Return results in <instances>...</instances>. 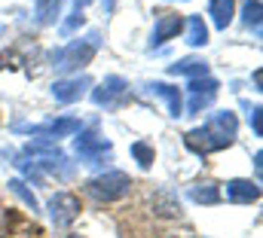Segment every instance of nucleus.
<instances>
[{
  "mask_svg": "<svg viewBox=\"0 0 263 238\" xmlns=\"http://www.w3.org/2000/svg\"><path fill=\"white\" fill-rule=\"evenodd\" d=\"M236 134H239L236 113L233 110H217V113H211V116L205 119V125L190 128L184 134V144H187V150L205 156V153H217V150L230 147L236 141Z\"/></svg>",
  "mask_w": 263,
  "mask_h": 238,
  "instance_id": "nucleus-1",
  "label": "nucleus"
},
{
  "mask_svg": "<svg viewBox=\"0 0 263 238\" xmlns=\"http://www.w3.org/2000/svg\"><path fill=\"white\" fill-rule=\"evenodd\" d=\"M98 49H101V34H98V31H89L86 37L70 40L67 46L55 49V52L49 55V61H52V67H55L59 73H73V70L86 67L89 61L95 58Z\"/></svg>",
  "mask_w": 263,
  "mask_h": 238,
  "instance_id": "nucleus-2",
  "label": "nucleus"
},
{
  "mask_svg": "<svg viewBox=\"0 0 263 238\" xmlns=\"http://www.w3.org/2000/svg\"><path fill=\"white\" fill-rule=\"evenodd\" d=\"M132 177L126 171H104L98 177L86 180V195H92L95 202H117L123 195H129Z\"/></svg>",
  "mask_w": 263,
  "mask_h": 238,
  "instance_id": "nucleus-3",
  "label": "nucleus"
},
{
  "mask_svg": "<svg viewBox=\"0 0 263 238\" xmlns=\"http://www.w3.org/2000/svg\"><path fill=\"white\" fill-rule=\"evenodd\" d=\"M73 150H77L83 165H104V162H110V141L101 131H95V128L77 131Z\"/></svg>",
  "mask_w": 263,
  "mask_h": 238,
  "instance_id": "nucleus-4",
  "label": "nucleus"
},
{
  "mask_svg": "<svg viewBox=\"0 0 263 238\" xmlns=\"http://www.w3.org/2000/svg\"><path fill=\"white\" fill-rule=\"evenodd\" d=\"M15 131H25L31 137H40V141H59V137H70L77 131H83V122L73 116H62V119H46L40 125H15Z\"/></svg>",
  "mask_w": 263,
  "mask_h": 238,
  "instance_id": "nucleus-5",
  "label": "nucleus"
},
{
  "mask_svg": "<svg viewBox=\"0 0 263 238\" xmlns=\"http://www.w3.org/2000/svg\"><path fill=\"white\" fill-rule=\"evenodd\" d=\"M129 95V83L123 76H104L95 89H92V101L95 107H104V110H117Z\"/></svg>",
  "mask_w": 263,
  "mask_h": 238,
  "instance_id": "nucleus-6",
  "label": "nucleus"
},
{
  "mask_svg": "<svg viewBox=\"0 0 263 238\" xmlns=\"http://www.w3.org/2000/svg\"><path fill=\"white\" fill-rule=\"evenodd\" d=\"M217 89H220V83H217L214 76H199V80H190V83H187V95H190L187 113H190V116L202 113V110H205V107L214 101Z\"/></svg>",
  "mask_w": 263,
  "mask_h": 238,
  "instance_id": "nucleus-7",
  "label": "nucleus"
},
{
  "mask_svg": "<svg viewBox=\"0 0 263 238\" xmlns=\"http://www.w3.org/2000/svg\"><path fill=\"white\" fill-rule=\"evenodd\" d=\"M49 217H52V226H59V229L70 226L80 217V199L70 192H55L49 199Z\"/></svg>",
  "mask_w": 263,
  "mask_h": 238,
  "instance_id": "nucleus-8",
  "label": "nucleus"
},
{
  "mask_svg": "<svg viewBox=\"0 0 263 238\" xmlns=\"http://www.w3.org/2000/svg\"><path fill=\"white\" fill-rule=\"evenodd\" d=\"M92 86V76L86 73H77V76H65V80H55L52 83V98L59 104H73L83 98V92Z\"/></svg>",
  "mask_w": 263,
  "mask_h": 238,
  "instance_id": "nucleus-9",
  "label": "nucleus"
},
{
  "mask_svg": "<svg viewBox=\"0 0 263 238\" xmlns=\"http://www.w3.org/2000/svg\"><path fill=\"white\" fill-rule=\"evenodd\" d=\"M181 31H184V18H181L178 12H162V15L156 18V25H153V34H150V49H159L165 40L178 37Z\"/></svg>",
  "mask_w": 263,
  "mask_h": 238,
  "instance_id": "nucleus-10",
  "label": "nucleus"
},
{
  "mask_svg": "<svg viewBox=\"0 0 263 238\" xmlns=\"http://www.w3.org/2000/svg\"><path fill=\"white\" fill-rule=\"evenodd\" d=\"M147 92L165 101V107H168V116H172V119L184 116V98H181V89H178V86H168V83H159V80H153V83H147Z\"/></svg>",
  "mask_w": 263,
  "mask_h": 238,
  "instance_id": "nucleus-11",
  "label": "nucleus"
},
{
  "mask_svg": "<svg viewBox=\"0 0 263 238\" xmlns=\"http://www.w3.org/2000/svg\"><path fill=\"white\" fill-rule=\"evenodd\" d=\"M223 192H227V199L230 202H236V205H251V202H257L260 199V183L257 180H227L223 183Z\"/></svg>",
  "mask_w": 263,
  "mask_h": 238,
  "instance_id": "nucleus-12",
  "label": "nucleus"
},
{
  "mask_svg": "<svg viewBox=\"0 0 263 238\" xmlns=\"http://www.w3.org/2000/svg\"><path fill=\"white\" fill-rule=\"evenodd\" d=\"M208 15H211L217 31H227L233 15H236V0H211L208 3Z\"/></svg>",
  "mask_w": 263,
  "mask_h": 238,
  "instance_id": "nucleus-13",
  "label": "nucleus"
},
{
  "mask_svg": "<svg viewBox=\"0 0 263 238\" xmlns=\"http://www.w3.org/2000/svg\"><path fill=\"white\" fill-rule=\"evenodd\" d=\"M172 76H190V80H199V76H208V61L205 58H181L178 64L168 67Z\"/></svg>",
  "mask_w": 263,
  "mask_h": 238,
  "instance_id": "nucleus-14",
  "label": "nucleus"
},
{
  "mask_svg": "<svg viewBox=\"0 0 263 238\" xmlns=\"http://www.w3.org/2000/svg\"><path fill=\"white\" fill-rule=\"evenodd\" d=\"M187 195L199 202V205H217L220 202V186L217 183H211V180H202V183H193L190 189H187Z\"/></svg>",
  "mask_w": 263,
  "mask_h": 238,
  "instance_id": "nucleus-15",
  "label": "nucleus"
},
{
  "mask_svg": "<svg viewBox=\"0 0 263 238\" xmlns=\"http://www.w3.org/2000/svg\"><path fill=\"white\" fill-rule=\"evenodd\" d=\"M187 46H205L208 43V28H205V22H202V15H190L187 22Z\"/></svg>",
  "mask_w": 263,
  "mask_h": 238,
  "instance_id": "nucleus-16",
  "label": "nucleus"
},
{
  "mask_svg": "<svg viewBox=\"0 0 263 238\" xmlns=\"http://www.w3.org/2000/svg\"><path fill=\"white\" fill-rule=\"evenodd\" d=\"M62 3H65V0H34V6H37V22H40V25H52V22L59 18V12H62Z\"/></svg>",
  "mask_w": 263,
  "mask_h": 238,
  "instance_id": "nucleus-17",
  "label": "nucleus"
},
{
  "mask_svg": "<svg viewBox=\"0 0 263 238\" xmlns=\"http://www.w3.org/2000/svg\"><path fill=\"white\" fill-rule=\"evenodd\" d=\"M260 12H263L260 0H245V3H242V18H245V25H248L254 34H260Z\"/></svg>",
  "mask_w": 263,
  "mask_h": 238,
  "instance_id": "nucleus-18",
  "label": "nucleus"
},
{
  "mask_svg": "<svg viewBox=\"0 0 263 238\" xmlns=\"http://www.w3.org/2000/svg\"><path fill=\"white\" fill-rule=\"evenodd\" d=\"M132 156H135V162H138L141 168H150V165L156 162V153H153V147H150L147 141H135V144H132Z\"/></svg>",
  "mask_w": 263,
  "mask_h": 238,
  "instance_id": "nucleus-19",
  "label": "nucleus"
},
{
  "mask_svg": "<svg viewBox=\"0 0 263 238\" xmlns=\"http://www.w3.org/2000/svg\"><path fill=\"white\" fill-rule=\"evenodd\" d=\"M6 186H9V189H12V192H15V195H18V199H22V202L31 208V211H40V202H37V195H34V192L25 186V180H9Z\"/></svg>",
  "mask_w": 263,
  "mask_h": 238,
  "instance_id": "nucleus-20",
  "label": "nucleus"
},
{
  "mask_svg": "<svg viewBox=\"0 0 263 238\" xmlns=\"http://www.w3.org/2000/svg\"><path fill=\"white\" fill-rule=\"evenodd\" d=\"M245 110H248V122H251L254 134L260 137V134H263V125H260V107H257V104H254V107H251V104H245Z\"/></svg>",
  "mask_w": 263,
  "mask_h": 238,
  "instance_id": "nucleus-21",
  "label": "nucleus"
},
{
  "mask_svg": "<svg viewBox=\"0 0 263 238\" xmlns=\"http://www.w3.org/2000/svg\"><path fill=\"white\" fill-rule=\"evenodd\" d=\"M83 22H86V15H83V12H70V18H65V25H62V34H70V31H77Z\"/></svg>",
  "mask_w": 263,
  "mask_h": 238,
  "instance_id": "nucleus-22",
  "label": "nucleus"
},
{
  "mask_svg": "<svg viewBox=\"0 0 263 238\" xmlns=\"http://www.w3.org/2000/svg\"><path fill=\"white\" fill-rule=\"evenodd\" d=\"M89 6V0H73V12H83Z\"/></svg>",
  "mask_w": 263,
  "mask_h": 238,
  "instance_id": "nucleus-23",
  "label": "nucleus"
},
{
  "mask_svg": "<svg viewBox=\"0 0 263 238\" xmlns=\"http://www.w3.org/2000/svg\"><path fill=\"white\" fill-rule=\"evenodd\" d=\"M114 3H117V0H104V9H107V12H114Z\"/></svg>",
  "mask_w": 263,
  "mask_h": 238,
  "instance_id": "nucleus-24",
  "label": "nucleus"
},
{
  "mask_svg": "<svg viewBox=\"0 0 263 238\" xmlns=\"http://www.w3.org/2000/svg\"><path fill=\"white\" fill-rule=\"evenodd\" d=\"M67 238H80V235H67Z\"/></svg>",
  "mask_w": 263,
  "mask_h": 238,
  "instance_id": "nucleus-25",
  "label": "nucleus"
}]
</instances>
